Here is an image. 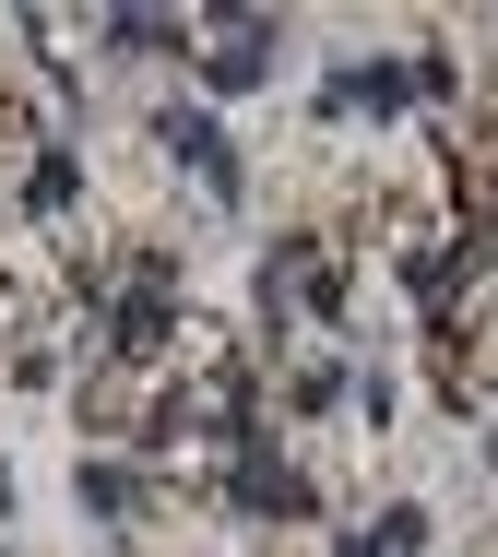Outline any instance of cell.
Returning a JSON list of instances; mask_svg holds the SVG:
<instances>
[{
    "label": "cell",
    "instance_id": "obj_1",
    "mask_svg": "<svg viewBox=\"0 0 498 557\" xmlns=\"http://www.w3.org/2000/svg\"><path fill=\"white\" fill-rule=\"evenodd\" d=\"M226 498H238V510H261V522H309V510H321V486H309L285 450H261V440H238V462H226Z\"/></svg>",
    "mask_w": 498,
    "mask_h": 557
},
{
    "label": "cell",
    "instance_id": "obj_2",
    "mask_svg": "<svg viewBox=\"0 0 498 557\" xmlns=\"http://www.w3.org/2000/svg\"><path fill=\"white\" fill-rule=\"evenodd\" d=\"M154 143H166V154H178V166H190L214 202H238V190H249V178H238V143H226L202 108H154Z\"/></svg>",
    "mask_w": 498,
    "mask_h": 557
},
{
    "label": "cell",
    "instance_id": "obj_3",
    "mask_svg": "<svg viewBox=\"0 0 498 557\" xmlns=\"http://www.w3.org/2000/svg\"><path fill=\"white\" fill-rule=\"evenodd\" d=\"M261 72H273V12H249V24H226L202 48V96H249Z\"/></svg>",
    "mask_w": 498,
    "mask_h": 557
},
{
    "label": "cell",
    "instance_id": "obj_4",
    "mask_svg": "<svg viewBox=\"0 0 498 557\" xmlns=\"http://www.w3.org/2000/svg\"><path fill=\"white\" fill-rule=\"evenodd\" d=\"M108 48H120V60H178V48H190V24H178V12H120V24H108Z\"/></svg>",
    "mask_w": 498,
    "mask_h": 557
},
{
    "label": "cell",
    "instance_id": "obj_5",
    "mask_svg": "<svg viewBox=\"0 0 498 557\" xmlns=\"http://www.w3.org/2000/svg\"><path fill=\"white\" fill-rule=\"evenodd\" d=\"M84 510H96V522H130V510H142V474H130V462H84Z\"/></svg>",
    "mask_w": 498,
    "mask_h": 557
},
{
    "label": "cell",
    "instance_id": "obj_6",
    "mask_svg": "<svg viewBox=\"0 0 498 557\" xmlns=\"http://www.w3.org/2000/svg\"><path fill=\"white\" fill-rule=\"evenodd\" d=\"M345 557H427V510H379V522H369Z\"/></svg>",
    "mask_w": 498,
    "mask_h": 557
},
{
    "label": "cell",
    "instance_id": "obj_7",
    "mask_svg": "<svg viewBox=\"0 0 498 557\" xmlns=\"http://www.w3.org/2000/svg\"><path fill=\"white\" fill-rule=\"evenodd\" d=\"M72 190H84V178H72V154H36V178H24V214H72Z\"/></svg>",
    "mask_w": 498,
    "mask_h": 557
}]
</instances>
